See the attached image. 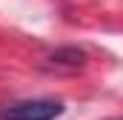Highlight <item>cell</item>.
I'll return each mask as SVG.
<instances>
[{
  "label": "cell",
  "mask_w": 123,
  "mask_h": 120,
  "mask_svg": "<svg viewBox=\"0 0 123 120\" xmlns=\"http://www.w3.org/2000/svg\"><path fill=\"white\" fill-rule=\"evenodd\" d=\"M63 114V103L55 97H31L0 106V120H57Z\"/></svg>",
  "instance_id": "obj_1"
},
{
  "label": "cell",
  "mask_w": 123,
  "mask_h": 120,
  "mask_svg": "<svg viewBox=\"0 0 123 120\" xmlns=\"http://www.w3.org/2000/svg\"><path fill=\"white\" fill-rule=\"evenodd\" d=\"M83 60H86V54L77 49H60L52 54V63H66V66H83Z\"/></svg>",
  "instance_id": "obj_2"
}]
</instances>
